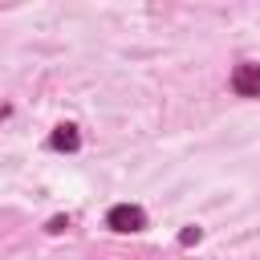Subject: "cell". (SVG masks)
I'll list each match as a JSON object with an SVG mask.
<instances>
[{
	"mask_svg": "<svg viewBox=\"0 0 260 260\" xmlns=\"http://www.w3.org/2000/svg\"><path fill=\"white\" fill-rule=\"evenodd\" d=\"M110 228H114V232H142V228H146V211L134 207V203H118V207L110 211Z\"/></svg>",
	"mask_w": 260,
	"mask_h": 260,
	"instance_id": "cell-1",
	"label": "cell"
},
{
	"mask_svg": "<svg viewBox=\"0 0 260 260\" xmlns=\"http://www.w3.org/2000/svg\"><path fill=\"white\" fill-rule=\"evenodd\" d=\"M232 89H236L240 98H260V65H252V61L236 65V73H232Z\"/></svg>",
	"mask_w": 260,
	"mask_h": 260,
	"instance_id": "cell-2",
	"label": "cell"
},
{
	"mask_svg": "<svg viewBox=\"0 0 260 260\" xmlns=\"http://www.w3.org/2000/svg\"><path fill=\"white\" fill-rule=\"evenodd\" d=\"M53 146L57 150H77V130L73 126H57L53 130Z\"/></svg>",
	"mask_w": 260,
	"mask_h": 260,
	"instance_id": "cell-3",
	"label": "cell"
}]
</instances>
